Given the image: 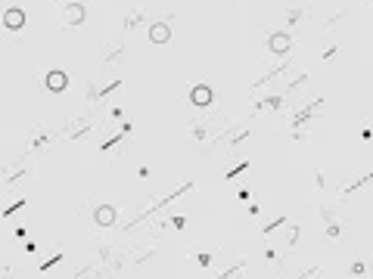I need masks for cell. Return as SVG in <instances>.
I'll return each mask as SVG.
<instances>
[{
    "label": "cell",
    "instance_id": "1",
    "mask_svg": "<svg viewBox=\"0 0 373 279\" xmlns=\"http://www.w3.org/2000/svg\"><path fill=\"white\" fill-rule=\"evenodd\" d=\"M268 50H271L274 56H286V53L292 50V37H289L286 31H274V34H268Z\"/></svg>",
    "mask_w": 373,
    "mask_h": 279
},
{
    "label": "cell",
    "instance_id": "2",
    "mask_svg": "<svg viewBox=\"0 0 373 279\" xmlns=\"http://www.w3.org/2000/svg\"><path fill=\"white\" fill-rule=\"evenodd\" d=\"M211 100H215V93H211V87H208V84H193V87H190V103H193V106L208 109V106H211Z\"/></svg>",
    "mask_w": 373,
    "mask_h": 279
},
{
    "label": "cell",
    "instance_id": "3",
    "mask_svg": "<svg viewBox=\"0 0 373 279\" xmlns=\"http://www.w3.org/2000/svg\"><path fill=\"white\" fill-rule=\"evenodd\" d=\"M47 90H53V93H62L65 87H68V74L65 71H59V68H53L50 74H47Z\"/></svg>",
    "mask_w": 373,
    "mask_h": 279
},
{
    "label": "cell",
    "instance_id": "4",
    "mask_svg": "<svg viewBox=\"0 0 373 279\" xmlns=\"http://www.w3.org/2000/svg\"><path fill=\"white\" fill-rule=\"evenodd\" d=\"M150 41L153 44H168L171 41V25L168 22H153L150 25Z\"/></svg>",
    "mask_w": 373,
    "mask_h": 279
},
{
    "label": "cell",
    "instance_id": "5",
    "mask_svg": "<svg viewBox=\"0 0 373 279\" xmlns=\"http://www.w3.org/2000/svg\"><path fill=\"white\" fill-rule=\"evenodd\" d=\"M118 217V211L112 208V205H97V211H94V220L100 223V227H112Z\"/></svg>",
    "mask_w": 373,
    "mask_h": 279
},
{
    "label": "cell",
    "instance_id": "6",
    "mask_svg": "<svg viewBox=\"0 0 373 279\" xmlns=\"http://www.w3.org/2000/svg\"><path fill=\"white\" fill-rule=\"evenodd\" d=\"M87 19L84 4H65V25H81Z\"/></svg>",
    "mask_w": 373,
    "mask_h": 279
},
{
    "label": "cell",
    "instance_id": "7",
    "mask_svg": "<svg viewBox=\"0 0 373 279\" xmlns=\"http://www.w3.org/2000/svg\"><path fill=\"white\" fill-rule=\"evenodd\" d=\"M4 25H7V28H13V31H16V28H22V25H25V13H22L19 7L7 10V16H4Z\"/></svg>",
    "mask_w": 373,
    "mask_h": 279
},
{
    "label": "cell",
    "instance_id": "8",
    "mask_svg": "<svg viewBox=\"0 0 373 279\" xmlns=\"http://www.w3.org/2000/svg\"><path fill=\"white\" fill-rule=\"evenodd\" d=\"M317 106H324V100H314V103H308L305 109H299V112H295V115H292V121H289V124H292V127H299V124H305V121L311 118V112H314Z\"/></svg>",
    "mask_w": 373,
    "mask_h": 279
},
{
    "label": "cell",
    "instance_id": "9",
    "mask_svg": "<svg viewBox=\"0 0 373 279\" xmlns=\"http://www.w3.org/2000/svg\"><path fill=\"white\" fill-rule=\"evenodd\" d=\"M289 68H292V65H289V62H283V65H277V68H274V71H268V74H264V78H261V81H258V84H255V90H258V87H264V84H271V81H274V78H280V74H283V71H289Z\"/></svg>",
    "mask_w": 373,
    "mask_h": 279
},
{
    "label": "cell",
    "instance_id": "10",
    "mask_svg": "<svg viewBox=\"0 0 373 279\" xmlns=\"http://www.w3.org/2000/svg\"><path fill=\"white\" fill-rule=\"evenodd\" d=\"M53 140V134H41V137H34L31 143H28V149H25V152H34V149H41V146H47Z\"/></svg>",
    "mask_w": 373,
    "mask_h": 279
},
{
    "label": "cell",
    "instance_id": "11",
    "mask_svg": "<svg viewBox=\"0 0 373 279\" xmlns=\"http://www.w3.org/2000/svg\"><path fill=\"white\" fill-rule=\"evenodd\" d=\"M286 220H289L286 214H280V217H274V220L268 223V227H264V230H261V236H271V233H274L277 227H283V223H286Z\"/></svg>",
    "mask_w": 373,
    "mask_h": 279
},
{
    "label": "cell",
    "instance_id": "12",
    "mask_svg": "<svg viewBox=\"0 0 373 279\" xmlns=\"http://www.w3.org/2000/svg\"><path fill=\"white\" fill-rule=\"evenodd\" d=\"M22 208H25V199H19V202H13L10 208H4V211H0V217H13L16 211H22Z\"/></svg>",
    "mask_w": 373,
    "mask_h": 279
},
{
    "label": "cell",
    "instance_id": "13",
    "mask_svg": "<svg viewBox=\"0 0 373 279\" xmlns=\"http://www.w3.org/2000/svg\"><path fill=\"white\" fill-rule=\"evenodd\" d=\"M370 180H373V171H370V174H364V177H358V180H354V183L348 186L345 193H354V190H361V186H364V183H370Z\"/></svg>",
    "mask_w": 373,
    "mask_h": 279
},
{
    "label": "cell",
    "instance_id": "14",
    "mask_svg": "<svg viewBox=\"0 0 373 279\" xmlns=\"http://www.w3.org/2000/svg\"><path fill=\"white\" fill-rule=\"evenodd\" d=\"M121 56H124V47H115V50H112V53H109V56H106V59H103V65H112L115 59H121Z\"/></svg>",
    "mask_w": 373,
    "mask_h": 279
},
{
    "label": "cell",
    "instance_id": "15",
    "mask_svg": "<svg viewBox=\"0 0 373 279\" xmlns=\"http://www.w3.org/2000/svg\"><path fill=\"white\" fill-rule=\"evenodd\" d=\"M243 267H246V264H243V260H240V264H234V267H230V270H224V273H221V276H215V279H230V276H237V273H240Z\"/></svg>",
    "mask_w": 373,
    "mask_h": 279
},
{
    "label": "cell",
    "instance_id": "16",
    "mask_svg": "<svg viewBox=\"0 0 373 279\" xmlns=\"http://www.w3.org/2000/svg\"><path fill=\"white\" fill-rule=\"evenodd\" d=\"M302 16H305V10H289V13H286V22H289V25H299Z\"/></svg>",
    "mask_w": 373,
    "mask_h": 279
},
{
    "label": "cell",
    "instance_id": "17",
    "mask_svg": "<svg viewBox=\"0 0 373 279\" xmlns=\"http://www.w3.org/2000/svg\"><path fill=\"white\" fill-rule=\"evenodd\" d=\"M299 233H302L299 227H292V230H289V239H286V245H289V248H295V245H299Z\"/></svg>",
    "mask_w": 373,
    "mask_h": 279
},
{
    "label": "cell",
    "instance_id": "18",
    "mask_svg": "<svg viewBox=\"0 0 373 279\" xmlns=\"http://www.w3.org/2000/svg\"><path fill=\"white\" fill-rule=\"evenodd\" d=\"M364 270H367L364 260H354V264H351V273H354V276H364Z\"/></svg>",
    "mask_w": 373,
    "mask_h": 279
},
{
    "label": "cell",
    "instance_id": "19",
    "mask_svg": "<svg viewBox=\"0 0 373 279\" xmlns=\"http://www.w3.org/2000/svg\"><path fill=\"white\" fill-rule=\"evenodd\" d=\"M246 167H249V161H240V164L234 167V171H227V180H230V177H237L240 171H246Z\"/></svg>",
    "mask_w": 373,
    "mask_h": 279
},
{
    "label": "cell",
    "instance_id": "20",
    "mask_svg": "<svg viewBox=\"0 0 373 279\" xmlns=\"http://www.w3.org/2000/svg\"><path fill=\"white\" fill-rule=\"evenodd\" d=\"M59 260H62V254H56V257H50V260H47V264H41V270H50V267H56V264H59Z\"/></svg>",
    "mask_w": 373,
    "mask_h": 279
},
{
    "label": "cell",
    "instance_id": "21",
    "mask_svg": "<svg viewBox=\"0 0 373 279\" xmlns=\"http://www.w3.org/2000/svg\"><path fill=\"white\" fill-rule=\"evenodd\" d=\"M336 53H339V50H336V47H330V50L324 53V62H330V59H333V56H336Z\"/></svg>",
    "mask_w": 373,
    "mask_h": 279
},
{
    "label": "cell",
    "instance_id": "22",
    "mask_svg": "<svg viewBox=\"0 0 373 279\" xmlns=\"http://www.w3.org/2000/svg\"><path fill=\"white\" fill-rule=\"evenodd\" d=\"M211 264V254H199V267H208Z\"/></svg>",
    "mask_w": 373,
    "mask_h": 279
},
{
    "label": "cell",
    "instance_id": "23",
    "mask_svg": "<svg viewBox=\"0 0 373 279\" xmlns=\"http://www.w3.org/2000/svg\"><path fill=\"white\" fill-rule=\"evenodd\" d=\"M314 273H317V267H311V270H305V273H299L295 279H308V276H314Z\"/></svg>",
    "mask_w": 373,
    "mask_h": 279
},
{
    "label": "cell",
    "instance_id": "24",
    "mask_svg": "<svg viewBox=\"0 0 373 279\" xmlns=\"http://www.w3.org/2000/svg\"><path fill=\"white\" fill-rule=\"evenodd\" d=\"M370 4H373V0H370Z\"/></svg>",
    "mask_w": 373,
    "mask_h": 279
}]
</instances>
